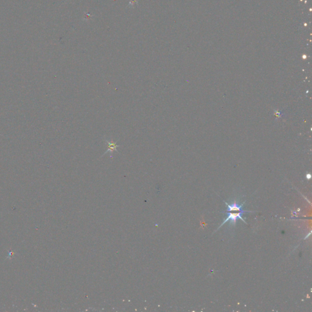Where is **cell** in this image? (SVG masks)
<instances>
[{"label": "cell", "instance_id": "1", "mask_svg": "<svg viewBox=\"0 0 312 312\" xmlns=\"http://www.w3.org/2000/svg\"><path fill=\"white\" fill-rule=\"evenodd\" d=\"M226 204L227 206V211L223 212V213H226L227 215V217L225 220H224L223 223L221 224V226H219V227L218 228L217 230H218L220 227H221L227 221H229L230 226H235L238 219H240L242 221H243L244 223H245L246 224V223L245 222L244 219L242 218V215L245 212H253V211L243 210V205H244L245 203H243L241 204H240L236 202L232 203L230 204H227V203H226Z\"/></svg>", "mask_w": 312, "mask_h": 312}, {"label": "cell", "instance_id": "2", "mask_svg": "<svg viewBox=\"0 0 312 312\" xmlns=\"http://www.w3.org/2000/svg\"><path fill=\"white\" fill-rule=\"evenodd\" d=\"M105 142L107 145V150L104 153V154L103 155V156H104L105 154H106L107 153H113V151H116L118 152L117 151V148L118 147H120V145H116V143H117V141L116 142H113V141H108L107 140H105Z\"/></svg>", "mask_w": 312, "mask_h": 312}]
</instances>
